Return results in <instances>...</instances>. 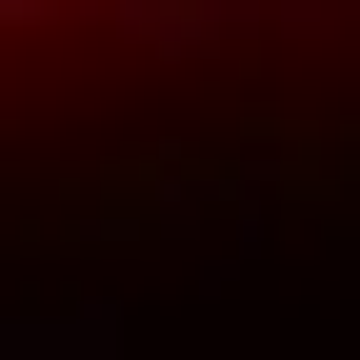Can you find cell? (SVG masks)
Returning a JSON list of instances; mask_svg holds the SVG:
<instances>
[{
    "label": "cell",
    "mask_w": 360,
    "mask_h": 360,
    "mask_svg": "<svg viewBox=\"0 0 360 360\" xmlns=\"http://www.w3.org/2000/svg\"><path fill=\"white\" fill-rule=\"evenodd\" d=\"M240 20H340V0H240Z\"/></svg>",
    "instance_id": "cell-2"
},
{
    "label": "cell",
    "mask_w": 360,
    "mask_h": 360,
    "mask_svg": "<svg viewBox=\"0 0 360 360\" xmlns=\"http://www.w3.org/2000/svg\"><path fill=\"white\" fill-rule=\"evenodd\" d=\"M0 360H120V321H101V300H60V321H0Z\"/></svg>",
    "instance_id": "cell-1"
}]
</instances>
